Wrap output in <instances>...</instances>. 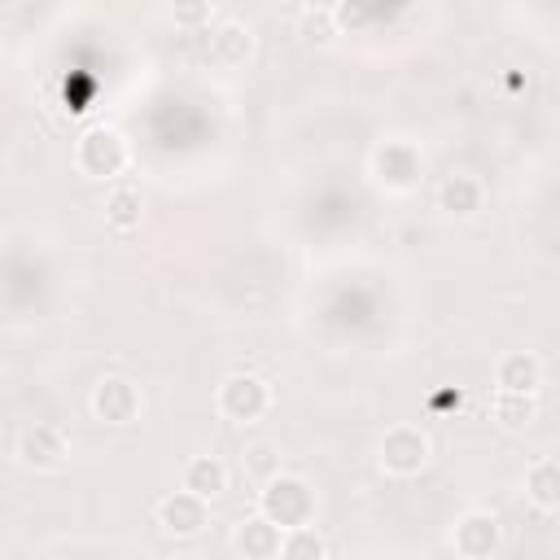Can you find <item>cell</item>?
Segmentation results:
<instances>
[{
    "label": "cell",
    "mask_w": 560,
    "mask_h": 560,
    "mask_svg": "<svg viewBox=\"0 0 560 560\" xmlns=\"http://www.w3.org/2000/svg\"><path fill=\"white\" fill-rule=\"evenodd\" d=\"M298 35H302V44H311V48L332 44V39H337V18H332V9H311V4H306V13L298 18Z\"/></svg>",
    "instance_id": "cell-19"
},
{
    "label": "cell",
    "mask_w": 560,
    "mask_h": 560,
    "mask_svg": "<svg viewBox=\"0 0 560 560\" xmlns=\"http://www.w3.org/2000/svg\"><path fill=\"white\" fill-rule=\"evenodd\" d=\"M232 547H236L241 556H254V560H267V556H276V551H280V525H271L267 516H254V521H241V529H236V538H232Z\"/></svg>",
    "instance_id": "cell-14"
},
{
    "label": "cell",
    "mask_w": 560,
    "mask_h": 560,
    "mask_svg": "<svg viewBox=\"0 0 560 560\" xmlns=\"http://www.w3.org/2000/svg\"><path fill=\"white\" fill-rule=\"evenodd\" d=\"M276 556H284V560H319V556H328V547L315 534V525H293V529H280V551Z\"/></svg>",
    "instance_id": "cell-18"
},
{
    "label": "cell",
    "mask_w": 560,
    "mask_h": 560,
    "mask_svg": "<svg viewBox=\"0 0 560 560\" xmlns=\"http://www.w3.org/2000/svg\"><path fill=\"white\" fill-rule=\"evenodd\" d=\"M61 455H66V433H61L57 424L35 420V424H26V429L18 433V459H22L26 468H57Z\"/></svg>",
    "instance_id": "cell-7"
},
{
    "label": "cell",
    "mask_w": 560,
    "mask_h": 560,
    "mask_svg": "<svg viewBox=\"0 0 560 560\" xmlns=\"http://www.w3.org/2000/svg\"><path fill=\"white\" fill-rule=\"evenodd\" d=\"M490 416H494V420H499L503 429H525V424H534L538 407H534V394H516V389H494Z\"/></svg>",
    "instance_id": "cell-16"
},
{
    "label": "cell",
    "mask_w": 560,
    "mask_h": 560,
    "mask_svg": "<svg viewBox=\"0 0 560 560\" xmlns=\"http://www.w3.org/2000/svg\"><path fill=\"white\" fill-rule=\"evenodd\" d=\"M92 411L105 420V424H131L140 416V389L122 376H105L96 389H92Z\"/></svg>",
    "instance_id": "cell-6"
},
{
    "label": "cell",
    "mask_w": 560,
    "mask_h": 560,
    "mask_svg": "<svg viewBox=\"0 0 560 560\" xmlns=\"http://www.w3.org/2000/svg\"><path fill=\"white\" fill-rule=\"evenodd\" d=\"M429 464V438L411 424H394L385 438H381V468L394 472V477H411Z\"/></svg>",
    "instance_id": "cell-3"
},
{
    "label": "cell",
    "mask_w": 560,
    "mask_h": 560,
    "mask_svg": "<svg viewBox=\"0 0 560 560\" xmlns=\"http://www.w3.org/2000/svg\"><path fill=\"white\" fill-rule=\"evenodd\" d=\"M481 197H486V188H481V179L468 175V171H451V175L438 184V206H442V214H451V219H472V214L481 210Z\"/></svg>",
    "instance_id": "cell-9"
},
{
    "label": "cell",
    "mask_w": 560,
    "mask_h": 560,
    "mask_svg": "<svg viewBox=\"0 0 560 560\" xmlns=\"http://www.w3.org/2000/svg\"><path fill=\"white\" fill-rule=\"evenodd\" d=\"M267 402H271L267 381H258V376H249V372H236V376H228V381L219 385V411H223L228 420H236V424L258 420V416L267 411Z\"/></svg>",
    "instance_id": "cell-2"
},
{
    "label": "cell",
    "mask_w": 560,
    "mask_h": 560,
    "mask_svg": "<svg viewBox=\"0 0 560 560\" xmlns=\"http://www.w3.org/2000/svg\"><path fill=\"white\" fill-rule=\"evenodd\" d=\"M140 214H144V206H140V192L136 188H114L105 197V223L114 232H136L140 228Z\"/></svg>",
    "instance_id": "cell-17"
},
{
    "label": "cell",
    "mask_w": 560,
    "mask_h": 560,
    "mask_svg": "<svg viewBox=\"0 0 560 560\" xmlns=\"http://www.w3.org/2000/svg\"><path fill=\"white\" fill-rule=\"evenodd\" d=\"M494 385H499V389H516V394H534V389L542 385V363H538L529 350H512V354L499 359Z\"/></svg>",
    "instance_id": "cell-11"
},
{
    "label": "cell",
    "mask_w": 560,
    "mask_h": 560,
    "mask_svg": "<svg viewBox=\"0 0 560 560\" xmlns=\"http://www.w3.org/2000/svg\"><path fill=\"white\" fill-rule=\"evenodd\" d=\"M258 508H262V516H267L271 525H280V529L311 525V516H315V490H311L302 477H284V472H276L271 481H262Z\"/></svg>",
    "instance_id": "cell-1"
},
{
    "label": "cell",
    "mask_w": 560,
    "mask_h": 560,
    "mask_svg": "<svg viewBox=\"0 0 560 560\" xmlns=\"http://www.w3.org/2000/svg\"><path fill=\"white\" fill-rule=\"evenodd\" d=\"M525 494H529V503L538 508V512H556L560 508V464L547 455V459H538L529 472H525Z\"/></svg>",
    "instance_id": "cell-13"
},
{
    "label": "cell",
    "mask_w": 560,
    "mask_h": 560,
    "mask_svg": "<svg viewBox=\"0 0 560 560\" xmlns=\"http://www.w3.org/2000/svg\"><path fill=\"white\" fill-rule=\"evenodd\" d=\"M249 52H254V35H249V26H241V22H223V26L210 35V57H214L219 66H245Z\"/></svg>",
    "instance_id": "cell-12"
},
{
    "label": "cell",
    "mask_w": 560,
    "mask_h": 560,
    "mask_svg": "<svg viewBox=\"0 0 560 560\" xmlns=\"http://www.w3.org/2000/svg\"><path fill=\"white\" fill-rule=\"evenodd\" d=\"M171 18L192 31V26L210 22V0H175V4H171Z\"/></svg>",
    "instance_id": "cell-21"
},
{
    "label": "cell",
    "mask_w": 560,
    "mask_h": 560,
    "mask_svg": "<svg viewBox=\"0 0 560 560\" xmlns=\"http://www.w3.org/2000/svg\"><path fill=\"white\" fill-rule=\"evenodd\" d=\"M179 486L192 490V494H201V499L210 503V499H219V494L228 490V464H223L219 455H192V459L184 464Z\"/></svg>",
    "instance_id": "cell-10"
},
{
    "label": "cell",
    "mask_w": 560,
    "mask_h": 560,
    "mask_svg": "<svg viewBox=\"0 0 560 560\" xmlns=\"http://www.w3.org/2000/svg\"><path fill=\"white\" fill-rule=\"evenodd\" d=\"M74 162H79V171H83V175L109 179V175H118V171L127 166V144H122V136H118V131L96 127V131H88V136L79 140Z\"/></svg>",
    "instance_id": "cell-4"
},
{
    "label": "cell",
    "mask_w": 560,
    "mask_h": 560,
    "mask_svg": "<svg viewBox=\"0 0 560 560\" xmlns=\"http://www.w3.org/2000/svg\"><path fill=\"white\" fill-rule=\"evenodd\" d=\"M451 542H455V551L468 556V560L494 556V551H499V521H494L490 512H468V516H459Z\"/></svg>",
    "instance_id": "cell-8"
},
{
    "label": "cell",
    "mask_w": 560,
    "mask_h": 560,
    "mask_svg": "<svg viewBox=\"0 0 560 560\" xmlns=\"http://www.w3.org/2000/svg\"><path fill=\"white\" fill-rule=\"evenodd\" d=\"M376 171H381V179H385V184L407 188V184L420 175V158H416V149H411V144L394 140V144H385V149L376 153Z\"/></svg>",
    "instance_id": "cell-15"
},
{
    "label": "cell",
    "mask_w": 560,
    "mask_h": 560,
    "mask_svg": "<svg viewBox=\"0 0 560 560\" xmlns=\"http://www.w3.org/2000/svg\"><path fill=\"white\" fill-rule=\"evenodd\" d=\"M158 525H162L166 534H175V538L201 534V529H206V499L179 486L175 494H166V499L158 503Z\"/></svg>",
    "instance_id": "cell-5"
},
{
    "label": "cell",
    "mask_w": 560,
    "mask_h": 560,
    "mask_svg": "<svg viewBox=\"0 0 560 560\" xmlns=\"http://www.w3.org/2000/svg\"><path fill=\"white\" fill-rule=\"evenodd\" d=\"M306 4H311V9H332L337 0H306Z\"/></svg>",
    "instance_id": "cell-22"
},
{
    "label": "cell",
    "mask_w": 560,
    "mask_h": 560,
    "mask_svg": "<svg viewBox=\"0 0 560 560\" xmlns=\"http://www.w3.org/2000/svg\"><path fill=\"white\" fill-rule=\"evenodd\" d=\"M241 468H245L254 481H271V477L280 472V451H276L271 442H249V446L241 451Z\"/></svg>",
    "instance_id": "cell-20"
}]
</instances>
